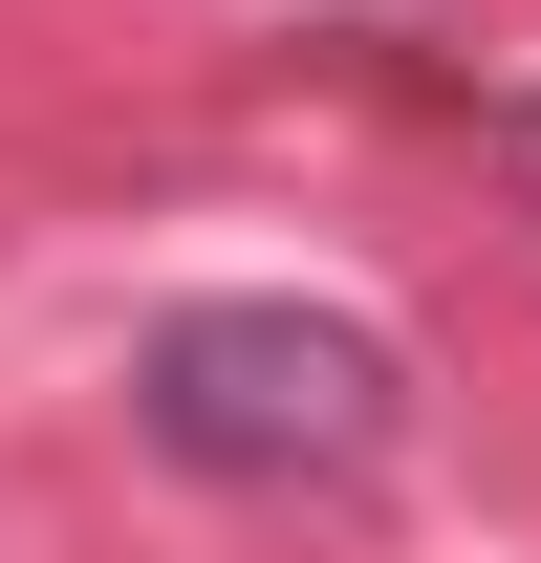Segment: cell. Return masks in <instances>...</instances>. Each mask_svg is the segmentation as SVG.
<instances>
[{
    "instance_id": "obj_1",
    "label": "cell",
    "mask_w": 541,
    "mask_h": 563,
    "mask_svg": "<svg viewBox=\"0 0 541 563\" xmlns=\"http://www.w3.org/2000/svg\"><path fill=\"white\" fill-rule=\"evenodd\" d=\"M411 412V368L346 303H174L131 347V433L174 477H368Z\"/></svg>"
},
{
    "instance_id": "obj_2",
    "label": "cell",
    "mask_w": 541,
    "mask_h": 563,
    "mask_svg": "<svg viewBox=\"0 0 541 563\" xmlns=\"http://www.w3.org/2000/svg\"><path fill=\"white\" fill-rule=\"evenodd\" d=\"M498 152H520V196H541V87H520V109H498Z\"/></svg>"
}]
</instances>
